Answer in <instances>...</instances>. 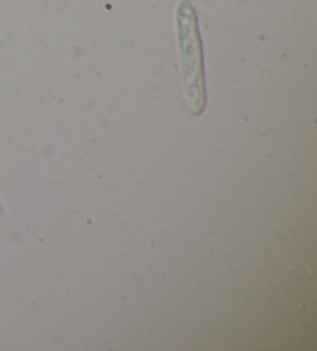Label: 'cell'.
<instances>
[{
	"mask_svg": "<svg viewBox=\"0 0 317 351\" xmlns=\"http://www.w3.org/2000/svg\"><path fill=\"white\" fill-rule=\"evenodd\" d=\"M175 23L183 95H185V101L191 113L200 117L207 104L204 56L198 28V16L191 0H180L176 5Z\"/></svg>",
	"mask_w": 317,
	"mask_h": 351,
	"instance_id": "6da1fadb",
	"label": "cell"
}]
</instances>
